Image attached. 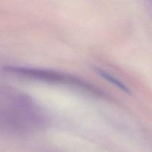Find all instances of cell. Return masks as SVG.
Returning <instances> with one entry per match:
<instances>
[{"mask_svg": "<svg viewBox=\"0 0 152 152\" xmlns=\"http://www.w3.org/2000/svg\"><path fill=\"white\" fill-rule=\"evenodd\" d=\"M7 71L14 74H19L22 76H27L31 77L35 79H39V80H46V81L50 82H58V83H70V84H74L80 86L82 88H87L88 90H91L94 93L96 91L92 89L91 86L83 83L81 80L73 77H70L68 75L62 74L61 73L55 72L51 71H45V70L35 69V68H18V67H7L4 68Z\"/></svg>", "mask_w": 152, "mask_h": 152, "instance_id": "cell-1", "label": "cell"}, {"mask_svg": "<svg viewBox=\"0 0 152 152\" xmlns=\"http://www.w3.org/2000/svg\"><path fill=\"white\" fill-rule=\"evenodd\" d=\"M97 73L101 76V77H102V78H104L105 80H106L107 81L110 82L111 83L114 84V86H117V87L118 88H120V90H122L123 91L126 92V93L129 94H131L130 90H129V89L128 88L126 87V86H125V85L123 84L121 81H120L119 80L116 79L115 77H113L112 75H111V74L105 72L104 71H100V70H98Z\"/></svg>", "mask_w": 152, "mask_h": 152, "instance_id": "cell-2", "label": "cell"}]
</instances>
